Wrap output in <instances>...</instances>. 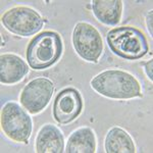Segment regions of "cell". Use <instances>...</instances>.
Returning a JSON list of instances; mask_svg holds the SVG:
<instances>
[{"mask_svg": "<svg viewBox=\"0 0 153 153\" xmlns=\"http://www.w3.org/2000/svg\"><path fill=\"white\" fill-rule=\"evenodd\" d=\"M91 87L100 95L111 99H131L143 96L137 79L120 70L102 71L92 79Z\"/></svg>", "mask_w": 153, "mask_h": 153, "instance_id": "cell-1", "label": "cell"}, {"mask_svg": "<svg viewBox=\"0 0 153 153\" xmlns=\"http://www.w3.org/2000/svg\"><path fill=\"white\" fill-rule=\"evenodd\" d=\"M106 41L115 55L128 60L142 58L149 51L144 34L134 27H118L110 30Z\"/></svg>", "mask_w": 153, "mask_h": 153, "instance_id": "cell-2", "label": "cell"}, {"mask_svg": "<svg viewBox=\"0 0 153 153\" xmlns=\"http://www.w3.org/2000/svg\"><path fill=\"white\" fill-rule=\"evenodd\" d=\"M62 53V41L57 33L45 31L30 41L27 60L33 70H44L55 63Z\"/></svg>", "mask_w": 153, "mask_h": 153, "instance_id": "cell-3", "label": "cell"}, {"mask_svg": "<svg viewBox=\"0 0 153 153\" xmlns=\"http://www.w3.org/2000/svg\"><path fill=\"white\" fill-rule=\"evenodd\" d=\"M1 129L16 142L28 144L32 134V120L18 103L9 101L1 109Z\"/></svg>", "mask_w": 153, "mask_h": 153, "instance_id": "cell-4", "label": "cell"}, {"mask_svg": "<svg viewBox=\"0 0 153 153\" xmlns=\"http://www.w3.org/2000/svg\"><path fill=\"white\" fill-rule=\"evenodd\" d=\"M1 22L6 30L22 37L35 35L44 25L40 14L26 6H16L7 10L1 16Z\"/></svg>", "mask_w": 153, "mask_h": 153, "instance_id": "cell-5", "label": "cell"}, {"mask_svg": "<svg viewBox=\"0 0 153 153\" xmlns=\"http://www.w3.org/2000/svg\"><path fill=\"white\" fill-rule=\"evenodd\" d=\"M73 44L76 53L89 62H97L103 50L99 32L88 23L76 25L73 32Z\"/></svg>", "mask_w": 153, "mask_h": 153, "instance_id": "cell-6", "label": "cell"}, {"mask_svg": "<svg viewBox=\"0 0 153 153\" xmlns=\"http://www.w3.org/2000/svg\"><path fill=\"white\" fill-rule=\"evenodd\" d=\"M53 92L54 85L49 79H34L22 90L19 102L28 112L37 114L48 105Z\"/></svg>", "mask_w": 153, "mask_h": 153, "instance_id": "cell-7", "label": "cell"}, {"mask_svg": "<svg viewBox=\"0 0 153 153\" xmlns=\"http://www.w3.org/2000/svg\"><path fill=\"white\" fill-rule=\"evenodd\" d=\"M83 99L75 88H65L56 95L53 103V117L58 124L66 125L80 115Z\"/></svg>", "mask_w": 153, "mask_h": 153, "instance_id": "cell-8", "label": "cell"}, {"mask_svg": "<svg viewBox=\"0 0 153 153\" xmlns=\"http://www.w3.org/2000/svg\"><path fill=\"white\" fill-rule=\"evenodd\" d=\"M28 65L16 54H2L0 56V82L16 84L24 79L28 73Z\"/></svg>", "mask_w": 153, "mask_h": 153, "instance_id": "cell-9", "label": "cell"}, {"mask_svg": "<svg viewBox=\"0 0 153 153\" xmlns=\"http://www.w3.org/2000/svg\"><path fill=\"white\" fill-rule=\"evenodd\" d=\"M38 153H61L65 148V138L62 133L55 126L47 124L38 132L35 143Z\"/></svg>", "mask_w": 153, "mask_h": 153, "instance_id": "cell-10", "label": "cell"}, {"mask_svg": "<svg viewBox=\"0 0 153 153\" xmlns=\"http://www.w3.org/2000/svg\"><path fill=\"white\" fill-rule=\"evenodd\" d=\"M92 10L100 23L107 26H117L123 13V1L120 0H93Z\"/></svg>", "mask_w": 153, "mask_h": 153, "instance_id": "cell-11", "label": "cell"}, {"mask_svg": "<svg viewBox=\"0 0 153 153\" xmlns=\"http://www.w3.org/2000/svg\"><path fill=\"white\" fill-rule=\"evenodd\" d=\"M96 139L92 129L87 127L74 131L68 137L65 152L68 153H94Z\"/></svg>", "mask_w": 153, "mask_h": 153, "instance_id": "cell-12", "label": "cell"}, {"mask_svg": "<svg viewBox=\"0 0 153 153\" xmlns=\"http://www.w3.org/2000/svg\"><path fill=\"white\" fill-rule=\"evenodd\" d=\"M104 148L107 153H135L136 148L132 137L122 128L114 127L108 131Z\"/></svg>", "mask_w": 153, "mask_h": 153, "instance_id": "cell-13", "label": "cell"}, {"mask_svg": "<svg viewBox=\"0 0 153 153\" xmlns=\"http://www.w3.org/2000/svg\"><path fill=\"white\" fill-rule=\"evenodd\" d=\"M152 65H153V60L147 61L146 63H145V73H146V75L148 76V79H149L150 81L153 80V73H152Z\"/></svg>", "mask_w": 153, "mask_h": 153, "instance_id": "cell-14", "label": "cell"}, {"mask_svg": "<svg viewBox=\"0 0 153 153\" xmlns=\"http://www.w3.org/2000/svg\"><path fill=\"white\" fill-rule=\"evenodd\" d=\"M152 14H153V11L150 10L147 13V16H146L147 29H148V31H149V33L151 36H152Z\"/></svg>", "mask_w": 153, "mask_h": 153, "instance_id": "cell-15", "label": "cell"}]
</instances>
